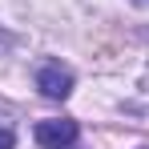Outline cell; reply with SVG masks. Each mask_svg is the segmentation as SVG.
I'll return each instance as SVG.
<instances>
[{
	"instance_id": "3",
	"label": "cell",
	"mask_w": 149,
	"mask_h": 149,
	"mask_svg": "<svg viewBox=\"0 0 149 149\" xmlns=\"http://www.w3.org/2000/svg\"><path fill=\"white\" fill-rule=\"evenodd\" d=\"M16 145V137H12V129H4V125H0V149H12Z\"/></svg>"
},
{
	"instance_id": "1",
	"label": "cell",
	"mask_w": 149,
	"mask_h": 149,
	"mask_svg": "<svg viewBox=\"0 0 149 149\" xmlns=\"http://www.w3.org/2000/svg\"><path fill=\"white\" fill-rule=\"evenodd\" d=\"M36 89L49 101H65L73 93V73H69L61 61H45V65L36 69Z\"/></svg>"
},
{
	"instance_id": "2",
	"label": "cell",
	"mask_w": 149,
	"mask_h": 149,
	"mask_svg": "<svg viewBox=\"0 0 149 149\" xmlns=\"http://www.w3.org/2000/svg\"><path fill=\"white\" fill-rule=\"evenodd\" d=\"M77 121H69V117H61V121H40L36 125V141L45 149H69L77 141Z\"/></svg>"
}]
</instances>
